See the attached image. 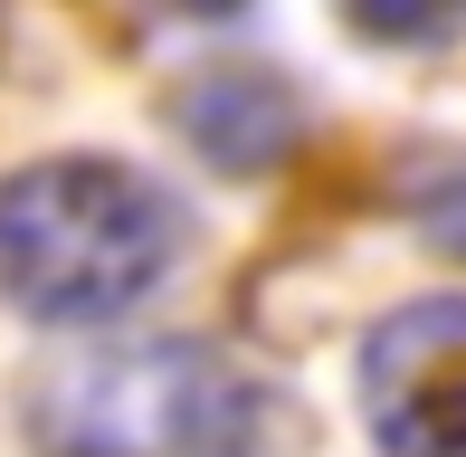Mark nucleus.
Listing matches in <instances>:
<instances>
[{
    "label": "nucleus",
    "mask_w": 466,
    "mask_h": 457,
    "mask_svg": "<svg viewBox=\"0 0 466 457\" xmlns=\"http://www.w3.org/2000/svg\"><path fill=\"white\" fill-rule=\"evenodd\" d=\"M181 200L124 153H48L0 181V296L38 324H115L181 267Z\"/></svg>",
    "instance_id": "f257e3e1"
},
{
    "label": "nucleus",
    "mask_w": 466,
    "mask_h": 457,
    "mask_svg": "<svg viewBox=\"0 0 466 457\" xmlns=\"http://www.w3.org/2000/svg\"><path fill=\"white\" fill-rule=\"evenodd\" d=\"M258 410L267 391L248 362L190 334H153L48 362L19 401V429L38 457H248Z\"/></svg>",
    "instance_id": "f03ea898"
},
{
    "label": "nucleus",
    "mask_w": 466,
    "mask_h": 457,
    "mask_svg": "<svg viewBox=\"0 0 466 457\" xmlns=\"http://www.w3.org/2000/svg\"><path fill=\"white\" fill-rule=\"evenodd\" d=\"M362 420L390 457H466V296H419L362 334Z\"/></svg>",
    "instance_id": "7ed1b4c3"
},
{
    "label": "nucleus",
    "mask_w": 466,
    "mask_h": 457,
    "mask_svg": "<svg viewBox=\"0 0 466 457\" xmlns=\"http://www.w3.org/2000/svg\"><path fill=\"white\" fill-rule=\"evenodd\" d=\"M295 86L277 67H219V76H200V86L181 96V134L200 143L219 172H267V162L295 143Z\"/></svg>",
    "instance_id": "20e7f679"
},
{
    "label": "nucleus",
    "mask_w": 466,
    "mask_h": 457,
    "mask_svg": "<svg viewBox=\"0 0 466 457\" xmlns=\"http://www.w3.org/2000/svg\"><path fill=\"white\" fill-rule=\"evenodd\" d=\"M419 228H429L438 258H457V267H466V172H448L429 200H419Z\"/></svg>",
    "instance_id": "39448f33"
}]
</instances>
